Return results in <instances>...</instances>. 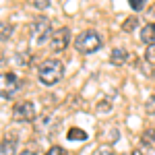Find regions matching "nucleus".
Listing matches in <instances>:
<instances>
[{
  "instance_id": "obj_1",
  "label": "nucleus",
  "mask_w": 155,
  "mask_h": 155,
  "mask_svg": "<svg viewBox=\"0 0 155 155\" xmlns=\"http://www.w3.org/2000/svg\"><path fill=\"white\" fill-rule=\"evenodd\" d=\"M62 77H64V64L58 58L44 60L39 64V68H37V79H39V83L46 85V87H52V85L60 83Z\"/></svg>"
},
{
  "instance_id": "obj_2",
  "label": "nucleus",
  "mask_w": 155,
  "mask_h": 155,
  "mask_svg": "<svg viewBox=\"0 0 155 155\" xmlns=\"http://www.w3.org/2000/svg\"><path fill=\"white\" fill-rule=\"evenodd\" d=\"M101 44H104L101 35L97 31H93V29L81 31L77 35V39H74V48L79 50L81 54H93V52H97V50L101 48Z\"/></svg>"
},
{
  "instance_id": "obj_3",
  "label": "nucleus",
  "mask_w": 155,
  "mask_h": 155,
  "mask_svg": "<svg viewBox=\"0 0 155 155\" xmlns=\"http://www.w3.org/2000/svg\"><path fill=\"white\" fill-rule=\"evenodd\" d=\"M52 33L54 31H52V23H50L48 17H35L29 25V35H31V41H35V44L50 41Z\"/></svg>"
},
{
  "instance_id": "obj_4",
  "label": "nucleus",
  "mask_w": 155,
  "mask_h": 155,
  "mask_svg": "<svg viewBox=\"0 0 155 155\" xmlns=\"http://www.w3.org/2000/svg\"><path fill=\"white\" fill-rule=\"evenodd\" d=\"M19 77L15 72H2L0 74V99H12L19 91Z\"/></svg>"
},
{
  "instance_id": "obj_5",
  "label": "nucleus",
  "mask_w": 155,
  "mask_h": 155,
  "mask_svg": "<svg viewBox=\"0 0 155 155\" xmlns=\"http://www.w3.org/2000/svg\"><path fill=\"white\" fill-rule=\"evenodd\" d=\"M37 116V110L33 101H19L12 107V120L15 122H33Z\"/></svg>"
},
{
  "instance_id": "obj_6",
  "label": "nucleus",
  "mask_w": 155,
  "mask_h": 155,
  "mask_svg": "<svg viewBox=\"0 0 155 155\" xmlns=\"http://www.w3.org/2000/svg\"><path fill=\"white\" fill-rule=\"evenodd\" d=\"M68 44H71V29L68 27H60V29H56L54 33H52V37H50L48 46L52 52H62V50L68 48Z\"/></svg>"
},
{
  "instance_id": "obj_7",
  "label": "nucleus",
  "mask_w": 155,
  "mask_h": 155,
  "mask_svg": "<svg viewBox=\"0 0 155 155\" xmlns=\"http://www.w3.org/2000/svg\"><path fill=\"white\" fill-rule=\"evenodd\" d=\"M126 60H128V52H126V48L118 46V48L112 50V54H110V62H112L114 66H122Z\"/></svg>"
},
{
  "instance_id": "obj_8",
  "label": "nucleus",
  "mask_w": 155,
  "mask_h": 155,
  "mask_svg": "<svg viewBox=\"0 0 155 155\" xmlns=\"http://www.w3.org/2000/svg\"><path fill=\"white\" fill-rule=\"evenodd\" d=\"M141 39H143L145 44H155V23H147L141 29Z\"/></svg>"
},
{
  "instance_id": "obj_9",
  "label": "nucleus",
  "mask_w": 155,
  "mask_h": 155,
  "mask_svg": "<svg viewBox=\"0 0 155 155\" xmlns=\"http://www.w3.org/2000/svg\"><path fill=\"white\" fill-rule=\"evenodd\" d=\"M0 155H17V141L15 139H4L0 143Z\"/></svg>"
},
{
  "instance_id": "obj_10",
  "label": "nucleus",
  "mask_w": 155,
  "mask_h": 155,
  "mask_svg": "<svg viewBox=\"0 0 155 155\" xmlns=\"http://www.w3.org/2000/svg\"><path fill=\"white\" fill-rule=\"evenodd\" d=\"M66 137H68V141H87V132L81 128H68Z\"/></svg>"
},
{
  "instance_id": "obj_11",
  "label": "nucleus",
  "mask_w": 155,
  "mask_h": 155,
  "mask_svg": "<svg viewBox=\"0 0 155 155\" xmlns=\"http://www.w3.org/2000/svg\"><path fill=\"white\" fill-rule=\"evenodd\" d=\"M145 62L149 64V68H151V71L155 68V44L147 46V50H145Z\"/></svg>"
},
{
  "instance_id": "obj_12",
  "label": "nucleus",
  "mask_w": 155,
  "mask_h": 155,
  "mask_svg": "<svg viewBox=\"0 0 155 155\" xmlns=\"http://www.w3.org/2000/svg\"><path fill=\"white\" fill-rule=\"evenodd\" d=\"M12 25L11 23H0V41H4V39H8L12 35Z\"/></svg>"
},
{
  "instance_id": "obj_13",
  "label": "nucleus",
  "mask_w": 155,
  "mask_h": 155,
  "mask_svg": "<svg viewBox=\"0 0 155 155\" xmlns=\"http://www.w3.org/2000/svg\"><path fill=\"white\" fill-rule=\"evenodd\" d=\"M137 25H139V19H137V15H132V17H128V19L122 23V29H124V31H132Z\"/></svg>"
},
{
  "instance_id": "obj_14",
  "label": "nucleus",
  "mask_w": 155,
  "mask_h": 155,
  "mask_svg": "<svg viewBox=\"0 0 155 155\" xmlns=\"http://www.w3.org/2000/svg\"><path fill=\"white\" fill-rule=\"evenodd\" d=\"M128 4H130V8L134 12H139V11L145 8V0H128Z\"/></svg>"
},
{
  "instance_id": "obj_15",
  "label": "nucleus",
  "mask_w": 155,
  "mask_h": 155,
  "mask_svg": "<svg viewBox=\"0 0 155 155\" xmlns=\"http://www.w3.org/2000/svg\"><path fill=\"white\" fill-rule=\"evenodd\" d=\"M143 141H145V145H155V128H151V130H147L143 134Z\"/></svg>"
},
{
  "instance_id": "obj_16",
  "label": "nucleus",
  "mask_w": 155,
  "mask_h": 155,
  "mask_svg": "<svg viewBox=\"0 0 155 155\" xmlns=\"http://www.w3.org/2000/svg\"><path fill=\"white\" fill-rule=\"evenodd\" d=\"M46 155H66V151L62 147H58V145H52L48 151H46Z\"/></svg>"
},
{
  "instance_id": "obj_17",
  "label": "nucleus",
  "mask_w": 155,
  "mask_h": 155,
  "mask_svg": "<svg viewBox=\"0 0 155 155\" xmlns=\"http://www.w3.org/2000/svg\"><path fill=\"white\" fill-rule=\"evenodd\" d=\"M95 155H114V151H112V147H107V145H101L99 149L95 151Z\"/></svg>"
},
{
  "instance_id": "obj_18",
  "label": "nucleus",
  "mask_w": 155,
  "mask_h": 155,
  "mask_svg": "<svg viewBox=\"0 0 155 155\" xmlns=\"http://www.w3.org/2000/svg\"><path fill=\"white\" fill-rule=\"evenodd\" d=\"M132 155H149V147H147V145H139V147H137V149H134V153Z\"/></svg>"
},
{
  "instance_id": "obj_19",
  "label": "nucleus",
  "mask_w": 155,
  "mask_h": 155,
  "mask_svg": "<svg viewBox=\"0 0 155 155\" xmlns=\"http://www.w3.org/2000/svg\"><path fill=\"white\" fill-rule=\"evenodd\" d=\"M33 2H35V4L39 6V8H46V6H48V2H50V0H33Z\"/></svg>"
},
{
  "instance_id": "obj_20",
  "label": "nucleus",
  "mask_w": 155,
  "mask_h": 155,
  "mask_svg": "<svg viewBox=\"0 0 155 155\" xmlns=\"http://www.w3.org/2000/svg\"><path fill=\"white\" fill-rule=\"evenodd\" d=\"M19 155H37V151H29V149H27V151H21Z\"/></svg>"
},
{
  "instance_id": "obj_21",
  "label": "nucleus",
  "mask_w": 155,
  "mask_h": 155,
  "mask_svg": "<svg viewBox=\"0 0 155 155\" xmlns=\"http://www.w3.org/2000/svg\"><path fill=\"white\" fill-rule=\"evenodd\" d=\"M2 60H4V58H2V56H0V62H2Z\"/></svg>"
}]
</instances>
